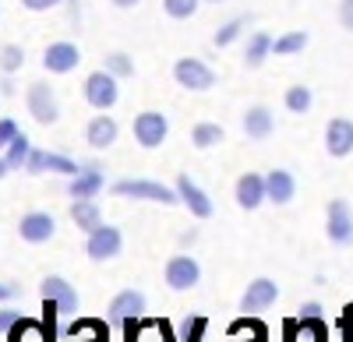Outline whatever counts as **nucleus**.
Returning <instances> with one entry per match:
<instances>
[{"label": "nucleus", "instance_id": "17", "mask_svg": "<svg viewBox=\"0 0 353 342\" xmlns=\"http://www.w3.org/2000/svg\"><path fill=\"white\" fill-rule=\"evenodd\" d=\"M141 310H145V297H141L138 290H124V293L113 297L106 318H110L113 325H124V321H131V318H141Z\"/></svg>", "mask_w": 353, "mask_h": 342}, {"label": "nucleus", "instance_id": "24", "mask_svg": "<svg viewBox=\"0 0 353 342\" xmlns=\"http://www.w3.org/2000/svg\"><path fill=\"white\" fill-rule=\"evenodd\" d=\"M269 53H272V36L269 32H254L248 39V50H244V64L254 71V67L265 64V56H269Z\"/></svg>", "mask_w": 353, "mask_h": 342}, {"label": "nucleus", "instance_id": "30", "mask_svg": "<svg viewBox=\"0 0 353 342\" xmlns=\"http://www.w3.org/2000/svg\"><path fill=\"white\" fill-rule=\"evenodd\" d=\"M205 4V0H163V11L173 18V21H188L198 14V8Z\"/></svg>", "mask_w": 353, "mask_h": 342}, {"label": "nucleus", "instance_id": "4", "mask_svg": "<svg viewBox=\"0 0 353 342\" xmlns=\"http://www.w3.org/2000/svg\"><path fill=\"white\" fill-rule=\"evenodd\" d=\"M173 81L188 92H209L216 85V74L205 61H198V56H181V61L173 64Z\"/></svg>", "mask_w": 353, "mask_h": 342}, {"label": "nucleus", "instance_id": "9", "mask_svg": "<svg viewBox=\"0 0 353 342\" xmlns=\"http://www.w3.org/2000/svg\"><path fill=\"white\" fill-rule=\"evenodd\" d=\"M325 233L339 247L353 244V212H350V205L343 202V197L329 202V209H325Z\"/></svg>", "mask_w": 353, "mask_h": 342}, {"label": "nucleus", "instance_id": "44", "mask_svg": "<svg viewBox=\"0 0 353 342\" xmlns=\"http://www.w3.org/2000/svg\"><path fill=\"white\" fill-rule=\"evenodd\" d=\"M8 173H11V166H8V159H4V156H0V180H4Z\"/></svg>", "mask_w": 353, "mask_h": 342}, {"label": "nucleus", "instance_id": "34", "mask_svg": "<svg viewBox=\"0 0 353 342\" xmlns=\"http://www.w3.org/2000/svg\"><path fill=\"white\" fill-rule=\"evenodd\" d=\"M205 318H188L184 321V328H181V342H201V335H205Z\"/></svg>", "mask_w": 353, "mask_h": 342}, {"label": "nucleus", "instance_id": "35", "mask_svg": "<svg viewBox=\"0 0 353 342\" xmlns=\"http://www.w3.org/2000/svg\"><path fill=\"white\" fill-rule=\"evenodd\" d=\"M21 131H18V124L14 120H8V117H0V152H4L8 145H11V141L18 138Z\"/></svg>", "mask_w": 353, "mask_h": 342}, {"label": "nucleus", "instance_id": "2", "mask_svg": "<svg viewBox=\"0 0 353 342\" xmlns=\"http://www.w3.org/2000/svg\"><path fill=\"white\" fill-rule=\"evenodd\" d=\"M113 194L117 197H138V202H159V205H176L181 202L176 187H166L159 180H117Z\"/></svg>", "mask_w": 353, "mask_h": 342}, {"label": "nucleus", "instance_id": "33", "mask_svg": "<svg viewBox=\"0 0 353 342\" xmlns=\"http://www.w3.org/2000/svg\"><path fill=\"white\" fill-rule=\"evenodd\" d=\"M297 325H301V332L311 335V342H325V339H329V325L321 321V314H318V318H301Z\"/></svg>", "mask_w": 353, "mask_h": 342}, {"label": "nucleus", "instance_id": "41", "mask_svg": "<svg viewBox=\"0 0 353 342\" xmlns=\"http://www.w3.org/2000/svg\"><path fill=\"white\" fill-rule=\"evenodd\" d=\"M18 293H21L18 282H0V300H11V297H18Z\"/></svg>", "mask_w": 353, "mask_h": 342}, {"label": "nucleus", "instance_id": "15", "mask_svg": "<svg viewBox=\"0 0 353 342\" xmlns=\"http://www.w3.org/2000/svg\"><path fill=\"white\" fill-rule=\"evenodd\" d=\"M279 300V286L272 279H254V282H248V290H244V297H241V310L248 314V310H265V307H272Z\"/></svg>", "mask_w": 353, "mask_h": 342}, {"label": "nucleus", "instance_id": "22", "mask_svg": "<svg viewBox=\"0 0 353 342\" xmlns=\"http://www.w3.org/2000/svg\"><path fill=\"white\" fill-rule=\"evenodd\" d=\"M8 342H53V328L36 318H18L8 332Z\"/></svg>", "mask_w": 353, "mask_h": 342}, {"label": "nucleus", "instance_id": "3", "mask_svg": "<svg viewBox=\"0 0 353 342\" xmlns=\"http://www.w3.org/2000/svg\"><path fill=\"white\" fill-rule=\"evenodd\" d=\"M25 106H28V113H32V120L43 124V127L61 120V103H57V92L50 89L46 81H32V85H28Z\"/></svg>", "mask_w": 353, "mask_h": 342}, {"label": "nucleus", "instance_id": "25", "mask_svg": "<svg viewBox=\"0 0 353 342\" xmlns=\"http://www.w3.org/2000/svg\"><path fill=\"white\" fill-rule=\"evenodd\" d=\"M307 43H311V36L297 28V32H286V36L272 39V53H276V56H293V53H304Z\"/></svg>", "mask_w": 353, "mask_h": 342}, {"label": "nucleus", "instance_id": "29", "mask_svg": "<svg viewBox=\"0 0 353 342\" xmlns=\"http://www.w3.org/2000/svg\"><path fill=\"white\" fill-rule=\"evenodd\" d=\"M283 103H286V109H290V113H307V109H311V103H314V96H311L307 85H290L286 96H283Z\"/></svg>", "mask_w": 353, "mask_h": 342}, {"label": "nucleus", "instance_id": "12", "mask_svg": "<svg viewBox=\"0 0 353 342\" xmlns=\"http://www.w3.org/2000/svg\"><path fill=\"white\" fill-rule=\"evenodd\" d=\"M325 152L332 159H346L353 152V120L346 117H332L325 124Z\"/></svg>", "mask_w": 353, "mask_h": 342}, {"label": "nucleus", "instance_id": "14", "mask_svg": "<svg viewBox=\"0 0 353 342\" xmlns=\"http://www.w3.org/2000/svg\"><path fill=\"white\" fill-rule=\"evenodd\" d=\"M18 233H21L25 244H46V240H53V233H57V222H53L50 212H28V215H21V222H18Z\"/></svg>", "mask_w": 353, "mask_h": 342}, {"label": "nucleus", "instance_id": "13", "mask_svg": "<svg viewBox=\"0 0 353 342\" xmlns=\"http://www.w3.org/2000/svg\"><path fill=\"white\" fill-rule=\"evenodd\" d=\"M39 293H43V300H53L57 307H61V314H74L78 310V293H74L71 282L61 279V275H46L39 282Z\"/></svg>", "mask_w": 353, "mask_h": 342}, {"label": "nucleus", "instance_id": "46", "mask_svg": "<svg viewBox=\"0 0 353 342\" xmlns=\"http://www.w3.org/2000/svg\"><path fill=\"white\" fill-rule=\"evenodd\" d=\"M205 4H226V0H205Z\"/></svg>", "mask_w": 353, "mask_h": 342}, {"label": "nucleus", "instance_id": "39", "mask_svg": "<svg viewBox=\"0 0 353 342\" xmlns=\"http://www.w3.org/2000/svg\"><path fill=\"white\" fill-rule=\"evenodd\" d=\"M121 328H124V342H138V332H141V325H138V318H131V321H124Z\"/></svg>", "mask_w": 353, "mask_h": 342}, {"label": "nucleus", "instance_id": "7", "mask_svg": "<svg viewBox=\"0 0 353 342\" xmlns=\"http://www.w3.org/2000/svg\"><path fill=\"white\" fill-rule=\"evenodd\" d=\"M121 247H124V237H121V230L117 226H99V230H92L88 233V244H85V254L92 261H110V258H117L121 254Z\"/></svg>", "mask_w": 353, "mask_h": 342}, {"label": "nucleus", "instance_id": "32", "mask_svg": "<svg viewBox=\"0 0 353 342\" xmlns=\"http://www.w3.org/2000/svg\"><path fill=\"white\" fill-rule=\"evenodd\" d=\"M21 64H25V50H21L18 43L0 46V71H4V74H14V71H21Z\"/></svg>", "mask_w": 353, "mask_h": 342}, {"label": "nucleus", "instance_id": "18", "mask_svg": "<svg viewBox=\"0 0 353 342\" xmlns=\"http://www.w3.org/2000/svg\"><path fill=\"white\" fill-rule=\"evenodd\" d=\"M117 134H121V127H117V120L110 117V113H99V117H92V120H88V127H85V141L96 152L110 149L113 141H117Z\"/></svg>", "mask_w": 353, "mask_h": 342}, {"label": "nucleus", "instance_id": "19", "mask_svg": "<svg viewBox=\"0 0 353 342\" xmlns=\"http://www.w3.org/2000/svg\"><path fill=\"white\" fill-rule=\"evenodd\" d=\"M265 191H269L272 205H290L293 194H297V180H293L290 169H272V173L265 177Z\"/></svg>", "mask_w": 353, "mask_h": 342}, {"label": "nucleus", "instance_id": "16", "mask_svg": "<svg viewBox=\"0 0 353 342\" xmlns=\"http://www.w3.org/2000/svg\"><path fill=\"white\" fill-rule=\"evenodd\" d=\"M233 197H237V205L244 212H254L261 202H269V191H265V177L261 173H244L233 187Z\"/></svg>", "mask_w": 353, "mask_h": 342}, {"label": "nucleus", "instance_id": "45", "mask_svg": "<svg viewBox=\"0 0 353 342\" xmlns=\"http://www.w3.org/2000/svg\"><path fill=\"white\" fill-rule=\"evenodd\" d=\"M237 342H265V339H261V335H258V339H237Z\"/></svg>", "mask_w": 353, "mask_h": 342}, {"label": "nucleus", "instance_id": "5", "mask_svg": "<svg viewBox=\"0 0 353 342\" xmlns=\"http://www.w3.org/2000/svg\"><path fill=\"white\" fill-rule=\"evenodd\" d=\"M163 275H166V286L173 293H188L201 282V268H198V261L191 258V254H173V258L166 261Z\"/></svg>", "mask_w": 353, "mask_h": 342}, {"label": "nucleus", "instance_id": "40", "mask_svg": "<svg viewBox=\"0 0 353 342\" xmlns=\"http://www.w3.org/2000/svg\"><path fill=\"white\" fill-rule=\"evenodd\" d=\"M244 328H248V321H233V325H230V335H237V332H244ZM251 332H254V335H265V328H261L258 321H251Z\"/></svg>", "mask_w": 353, "mask_h": 342}, {"label": "nucleus", "instance_id": "42", "mask_svg": "<svg viewBox=\"0 0 353 342\" xmlns=\"http://www.w3.org/2000/svg\"><path fill=\"white\" fill-rule=\"evenodd\" d=\"M318 314H321V303H314V300L301 307V318H318Z\"/></svg>", "mask_w": 353, "mask_h": 342}, {"label": "nucleus", "instance_id": "23", "mask_svg": "<svg viewBox=\"0 0 353 342\" xmlns=\"http://www.w3.org/2000/svg\"><path fill=\"white\" fill-rule=\"evenodd\" d=\"M71 219L81 233H92L103 226V215H99V205H96V197H74V205H71Z\"/></svg>", "mask_w": 353, "mask_h": 342}, {"label": "nucleus", "instance_id": "31", "mask_svg": "<svg viewBox=\"0 0 353 342\" xmlns=\"http://www.w3.org/2000/svg\"><path fill=\"white\" fill-rule=\"evenodd\" d=\"M103 67H106L113 78H131V74H134V61H131L128 53H121V50H117V53H106Z\"/></svg>", "mask_w": 353, "mask_h": 342}, {"label": "nucleus", "instance_id": "1", "mask_svg": "<svg viewBox=\"0 0 353 342\" xmlns=\"http://www.w3.org/2000/svg\"><path fill=\"white\" fill-rule=\"evenodd\" d=\"M117 81H121V78H113L106 67H103V71H92V74L85 78V85H81L85 103L92 106V109H99V113L113 109L117 99H121V85H117Z\"/></svg>", "mask_w": 353, "mask_h": 342}, {"label": "nucleus", "instance_id": "38", "mask_svg": "<svg viewBox=\"0 0 353 342\" xmlns=\"http://www.w3.org/2000/svg\"><path fill=\"white\" fill-rule=\"evenodd\" d=\"M18 318H21V314H18V310H0V332H11Z\"/></svg>", "mask_w": 353, "mask_h": 342}, {"label": "nucleus", "instance_id": "8", "mask_svg": "<svg viewBox=\"0 0 353 342\" xmlns=\"http://www.w3.org/2000/svg\"><path fill=\"white\" fill-rule=\"evenodd\" d=\"M25 169H28L32 177H39V173H64V177L81 173V166H78L74 159H68V156H61V152H46V149H32Z\"/></svg>", "mask_w": 353, "mask_h": 342}, {"label": "nucleus", "instance_id": "11", "mask_svg": "<svg viewBox=\"0 0 353 342\" xmlns=\"http://www.w3.org/2000/svg\"><path fill=\"white\" fill-rule=\"evenodd\" d=\"M176 194H181V205L194 215V219H209L216 209H212V197L209 194H205L188 173H181V177H176Z\"/></svg>", "mask_w": 353, "mask_h": 342}, {"label": "nucleus", "instance_id": "36", "mask_svg": "<svg viewBox=\"0 0 353 342\" xmlns=\"http://www.w3.org/2000/svg\"><path fill=\"white\" fill-rule=\"evenodd\" d=\"M64 0H21V8L25 11H36V14H43V11H53V8H61Z\"/></svg>", "mask_w": 353, "mask_h": 342}, {"label": "nucleus", "instance_id": "28", "mask_svg": "<svg viewBox=\"0 0 353 342\" xmlns=\"http://www.w3.org/2000/svg\"><path fill=\"white\" fill-rule=\"evenodd\" d=\"M251 25V18L248 14H241V18H233V21H226V25H219V32H216V46L223 50V46H230V43H237L241 36H244V28Z\"/></svg>", "mask_w": 353, "mask_h": 342}, {"label": "nucleus", "instance_id": "43", "mask_svg": "<svg viewBox=\"0 0 353 342\" xmlns=\"http://www.w3.org/2000/svg\"><path fill=\"white\" fill-rule=\"evenodd\" d=\"M110 4H113V8H121V11H131V8L141 4V0H110Z\"/></svg>", "mask_w": 353, "mask_h": 342}, {"label": "nucleus", "instance_id": "26", "mask_svg": "<svg viewBox=\"0 0 353 342\" xmlns=\"http://www.w3.org/2000/svg\"><path fill=\"white\" fill-rule=\"evenodd\" d=\"M223 138H226V134H223L219 124H209V120H205V124H198V127L191 131V145H194V149H216Z\"/></svg>", "mask_w": 353, "mask_h": 342}, {"label": "nucleus", "instance_id": "21", "mask_svg": "<svg viewBox=\"0 0 353 342\" xmlns=\"http://www.w3.org/2000/svg\"><path fill=\"white\" fill-rule=\"evenodd\" d=\"M276 131V117H272V109L269 106H251L244 113V134L254 138V141H265Z\"/></svg>", "mask_w": 353, "mask_h": 342}, {"label": "nucleus", "instance_id": "10", "mask_svg": "<svg viewBox=\"0 0 353 342\" xmlns=\"http://www.w3.org/2000/svg\"><path fill=\"white\" fill-rule=\"evenodd\" d=\"M78 64H81V50H78L74 43H68V39L50 43V46L43 50V67H46L50 74H71Z\"/></svg>", "mask_w": 353, "mask_h": 342}, {"label": "nucleus", "instance_id": "27", "mask_svg": "<svg viewBox=\"0 0 353 342\" xmlns=\"http://www.w3.org/2000/svg\"><path fill=\"white\" fill-rule=\"evenodd\" d=\"M28 156H32V141H28L25 134H18V138L11 141V145L4 149V159H8V166H11V169H25Z\"/></svg>", "mask_w": 353, "mask_h": 342}, {"label": "nucleus", "instance_id": "20", "mask_svg": "<svg viewBox=\"0 0 353 342\" xmlns=\"http://www.w3.org/2000/svg\"><path fill=\"white\" fill-rule=\"evenodd\" d=\"M103 184H106V177L99 173V166L92 162V166H81V173L71 177L68 194H71V197H96V194L103 191Z\"/></svg>", "mask_w": 353, "mask_h": 342}, {"label": "nucleus", "instance_id": "6", "mask_svg": "<svg viewBox=\"0 0 353 342\" xmlns=\"http://www.w3.org/2000/svg\"><path fill=\"white\" fill-rule=\"evenodd\" d=\"M170 134V120L163 117L159 109H145L134 117V141L141 149H159Z\"/></svg>", "mask_w": 353, "mask_h": 342}, {"label": "nucleus", "instance_id": "37", "mask_svg": "<svg viewBox=\"0 0 353 342\" xmlns=\"http://www.w3.org/2000/svg\"><path fill=\"white\" fill-rule=\"evenodd\" d=\"M339 25L353 32V0H339Z\"/></svg>", "mask_w": 353, "mask_h": 342}]
</instances>
